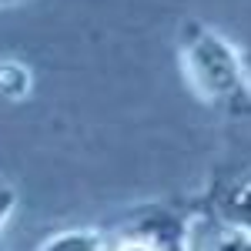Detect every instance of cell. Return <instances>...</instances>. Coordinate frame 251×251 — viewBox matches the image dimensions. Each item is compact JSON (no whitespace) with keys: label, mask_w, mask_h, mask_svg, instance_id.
Instances as JSON below:
<instances>
[{"label":"cell","mask_w":251,"mask_h":251,"mask_svg":"<svg viewBox=\"0 0 251 251\" xmlns=\"http://www.w3.org/2000/svg\"><path fill=\"white\" fill-rule=\"evenodd\" d=\"M221 211H225V218L234 221L238 228L251 231V181H241V184L225 198V208H221Z\"/></svg>","instance_id":"6da1fadb"},{"label":"cell","mask_w":251,"mask_h":251,"mask_svg":"<svg viewBox=\"0 0 251 251\" xmlns=\"http://www.w3.org/2000/svg\"><path fill=\"white\" fill-rule=\"evenodd\" d=\"M44 251H97V241L91 234H60Z\"/></svg>","instance_id":"7a4b0ae2"},{"label":"cell","mask_w":251,"mask_h":251,"mask_svg":"<svg viewBox=\"0 0 251 251\" xmlns=\"http://www.w3.org/2000/svg\"><path fill=\"white\" fill-rule=\"evenodd\" d=\"M214 251H251V238H228V241H221Z\"/></svg>","instance_id":"3957f363"},{"label":"cell","mask_w":251,"mask_h":251,"mask_svg":"<svg viewBox=\"0 0 251 251\" xmlns=\"http://www.w3.org/2000/svg\"><path fill=\"white\" fill-rule=\"evenodd\" d=\"M10 208H14V191H10L7 184H0V225L7 221V214H10Z\"/></svg>","instance_id":"277c9868"},{"label":"cell","mask_w":251,"mask_h":251,"mask_svg":"<svg viewBox=\"0 0 251 251\" xmlns=\"http://www.w3.org/2000/svg\"><path fill=\"white\" fill-rule=\"evenodd\" d=\"M121 251H151V248H144V245H127V248H121Z\"/></svg>","instance_id":"5b68a950"}]
</instances>
